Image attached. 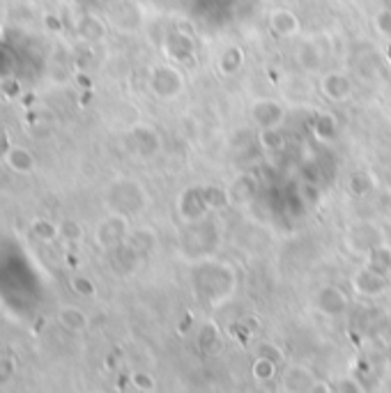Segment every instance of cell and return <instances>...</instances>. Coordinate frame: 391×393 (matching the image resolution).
<instances>
[{
	"mask_svg": "<svg viewBox=\"0 0 391 393\" xmlns=\"http://www.w3.org/2000/svg\"><path fill=\"white\" fill-rule=\"evenodd\" d=\"M193 285L202 301L216 306L232 294L237 285V276L225 262L207 260L193 271Z\"/></svg>",
	"mask_w": 391,
	"mask_h": 393,
	"instance_id": "6da1fadb",
	"label": "cell"
},
{
	"mask_svg": "<svg viewBox=\"0 0 391 393\" xmlns=\"http://www.w3.org/2000/svg\"><path fill=\"white\" fill-rule=\"evenodd\" d=\"M382 244H385V232L380 230V225H375L371 221L350 225L348 232H345V246L357 255L371 253L373 248H378Z\"/></svg>",
	"mask_w": 391,
	"mask_h": 393,
	"instance_id": "7a4b0ae2",
	"label": "cell"
},
{
	"mask_svg": "<svg viewBox=\"0 0 391 393\" xmlns=\"http://www.w3.org/2000/svg\"><path fill=\"white\" fill-rule=\"evenodd\" d=\"M150 90H152L154 97H159L163 102L175 99L184 90V74L168 65L154 67L150 72Z\"/></svg>",
	"mask_w": 391,
	"mask_h": 393,
	"instance_id": "3957f363",
	"label": "cell"
},
{
	"mask_svg": "<svg viewBox=\"0 0 391 393\" xmlns=\"http://www.w3.org/2000/svg\"><path fill=\"white\" fill-rule=\"evenodd\" d=\"M350 288L357 297L375 299V297H382L385 292H389L391 281H389V274H382V271H375L364 264V267L350 278Z\"/></svg>",
	"mask_w": 391,
	"mask_h": 393,
	"instance_id": "277c9868",
	"label": "cell"
},
{
	"mask_svg": "<svg viewBox=\"0 0 391 393\" xmlns=\"http://www.w3.org/2000/svg\"><path fill=\"white\" fill-rule=\"evenodd\" d=\"M177 211H179V216H182V221H184L186 225L198 223V221H205L207 214H209L212 209H209L207 200H205L202 186H191V189H186V191L179 195V200H177Z\"/></svg>",
	"mask_w": 391,
	"mask_h": 393,
	"instance_id": "5b68a950",
	"label": "cell"
},
{
	"mask_svg": "<svg viewBox=\"0 0 391 393\" xmlns=\"http://www.w3.org/2000/svg\"><path fill=\"white\" fill-rule=\"evenodd\" d=\"M313 306L320 315L327 317H338L348 311L350 306V297L345 294L338 285H322V288L315 292L313 297Z\"/></svg>",
	"mask_w": 391,
	"mask_h": 393,
	"instance_id": "8992f818",
	"label": "cell"
},
{
	"mask_svg": "<svg viewBox=\"0 0 391 393\" xmlns=\"http://www.w3.org/2000/svg\"><path fill=\"white\" fill-rule=\"evenodd\" d=\"M111 191H115L120 193V200L115 198V209H118V214H136V211H141L143 207H145V202H147V195L145 191L134 182V179H120V182L111 189Z\"/></svg>",
	"mask_w": 391,
	"mask_h": 393,
	"instance_id": "52a82bcc",
	"label": "cell"
},
{
	"mask_svg": "<svg viewBox=\"0 0 391 393\" xmlns=\"http://www.w3.org/2000/svg\"><path fill=\"white\" fill-rule=\"evenodd\" d=\"M129 237V223L125 214H111L97 228V241L102 248H115Z\"/></svg>",
	"mask_w": 391,
	"mask_h": 393,
	"instance_id": "ba28073f",
	"label": "cell"
},
{
	"mask_svg": "<svg viewBox=\"0 0 391 393\" xmlns=\"http://www.w3.org/2000/svg\"><path fill=\"white\" fill-rule=\"evenodd\" d=\"M251 118L258 125V129H269V127H281L285 118V109L276 99H258L251 106Z\"/></svg>",
	"mask_w": 391,
	"mask_h": 393,
	"instance_id": "9c48e42d",
	"label": "cell"
},
{
	"mask_svg": "<svg viewBox=\"0 0 391 393\" xmlns=\"http://www.w3.org/2000/svg\"><path fill=\"white\" fill-rule=\"evenodd\" d=\"M320 93L334 104L348 102L352 97V79L343 72H329L320 81Z\"/></svg>",
	"mask_w": 391,
	"mask_h": 393,
	"instance_id": "30bf717a",
	"label": "cell"
},
{
	"mask_svg": "<svg viewBox=\"0 0 391 393\" xmlns=\"http://www.w3.org/2000/svg\"><path fill=\"white\" fill-rule=\"evenodd\" d=\"M269 30L281 37V40H292L302 33V21L292 10H285V7H279L269 14Z\"/></svg>",
	"mask_w": 391,
	"mask_h": 393,
	"instance_id": "8fae6325",
	"label": "cell"
},
{
	"mask_svg": "<svg viewBox=\"0 0 391 393\" xmlns=\"http://www.w3.org/2000/svg\"><path fill=\"white\" fill-rule=\"evenodd\" d=\"M318 380L308 366H288L281 373V389L283 391H313Z\"/></svg>",
	"mask_w": 391,
	"mask_h": 393,
	"instance_id": "7c38bea8",
	"label": "cell"
},
{
	"mask_svg": "<svg viewBox=\"0 0 391 393\" xmlns=\"http://www.w3.org/2000/svg\"><path fill=\"white\" fill-rule=\"evenodd\" d=\"M322 47L315 40H304L295 51V63L302 72H315L322 65Z\"/></svg>",
	"mask_w": 391,
	"mask_h": 393,
	"instance_id": "4fadbf2b",
	"label": "cell"
},
{
	"mask_svg": "<svg viewBox=\"0 0 391 393\" xmlns=\"http://www.w3.org/2000/svg\"><path fill=\"white\" fill-rule=\"evenodd\" d=\"M3 161L7 163V168L19 173V175H28V173H33L35 163H37L35 154L24 145H10V150H7Z\"/></svg>",
	"mask_w": 391,
	"mask_h": 393,
	"instance_id": "5bb4252c",
	"label": "cell"
},
{
	"mask_svg": "<svg viewBox=\"0 0 391 393\" xmlns=\"http://www.w3.org/2000/svg\"><path fill=\"white\" fill-rule=\"evenodd\" d=\"M129 143L134 152H138L141 157H152L159 150V136L147 127H136L129 136Z\"/></svg>",
	"mask_w": 391,
	"mask_h": 393,
	"instance_id": "9a60e30c",
	"label": "cell"
},
{
	"mask_svg": "<svg viewBox=\"0 0 391 393\" xmlns=\"http://www.w3.org/2000/svg\"><path fill=\"white\" fill-rule=\"evenodd\" d=\"M111 21L120 30H134L141 24V14L136 10V5L129 3V0H122L115 7H111Z\"/></svg>",
	"mask_w": 391,
	"mask_h": 393,
	"instance_id": "2e32d148",
	"label": "cell"
},
{
	"mask_svg": "<svg viewBox=\"0 0 391 393\" xmlns=\"http://www.w3.org/2000/svg\"><path fill=\"white\" fill-rule=\"evenodd\" d=\"M166 56H170L173 60H186L193 53V42H191V35H184V33H170L166 37Z\"/></svg>",
	"mask_w": 391,
	"mask_h": 393,
	"instance_id": "e0dca14e",
	"label": "cell"
},
{
	"mask_svg": "<svg viewBox=\"0 0 391 393\" xmlns=\"http://www.w3.org/2000/svg\"><path fill=\"white\" fill-rule=\"evenodd\" d=\"M77 33L83 37L86 42H99V40H104V35H106V24H104L99 17L86 14V17L79 19Z\"/></svg>",
	"mask_w": 391,
	"mask_h": 393,
	"instance_id": "ac0fdd59",
	"label": "cell"
},
{
	"mask_svg": "<svg viewBox=\"0 0 391 393\" xmlns=\"http://www.w3.org/2000/svg\"><path fill=\"white\" fill-rule=\"evenodd\" d=\"M58 322L63 324L67 331H86L88 315L77 306H63L58 311Z\"/></svg>",
	"mask_w": 391,
	"mask_h": 393,
	"instance_id": "d6986e66",
	"label": "cell"
},
{
	"mask_svg": "<svg viewBox=\"0 0 391 393\" xmlns=\"http://www.w3.org/2000/svg\"><path fill=\"white\" fill-rule=\"evenodd\" d=\"M255 191H258L255 177L253 175H242L232 182L228 195H230V200H235V202H249V200H253Z\"/></svg>",
	"mask_w": 391,
	"mask_h": 393,
	"instance_id": "ffe728a7",
	"label": "cell"
},
{
	"mask_svg": "<svg viewBox=\"0 0 391 393\" xmlns=\"http://www.w3.org/2000/svg\"><path fill=\"white\" fill-rule=\"evenodd\" d=\"M371 191H373V175L359 170V173H352L348 177V193L352 198H366Z\"/></svg>",
	"mask_w": 391,
	"mask_h": 393,
	"instance_id": "44dd1931",
	"label": "cell"
},
{
	"mask_svg": "<svg viewBox=\"0 0 391 393\" xmlns=\"http://www.w3.org/2000/svg\"><path fill=\"white\" fill-rule=\"evenodd\" d=\"M221 345V331L216 329L214 322H205L198 331V347L202 352H216V347Z\"/></svg>",
	"mask_w": 391,
	"mask_h": 393,
	"instance_id": "7402d4cb",
	"label": "cell"
},
{
	"mask_svg": "<svg viewBox=\"0 0 391 393\" xmlns=\"http://www.w3.org/2000/svg\"><path fill=\"white\" fill-rule=\"evenodd\" d=\"M364 258H366V267H371L375 271H382V274H389V269H391V248L387 244L373 248V251L366 253Z\"/></svg>",
	"mask_w": 391,
	"mask_h": 393,
	"instance_id": "603a6c76",
	"label": "cell"
},
{
	"mask_svg": "<svg viewBox=\"0 0 391 393\" xmlns=\"http://www.w3.org/2000/svg\"><path fill=\"white\" fill-rule=\"evenodd\" d=\"M242 63H244V53H242V49L230 47V49H225V51L221 53V58H219V72L225 74V77H232V74L239 72Z\"/></svg>",
	"mask_w": 391,
	"mask_h": 393,
	"instance_id": "cb8c5ba5",
	"label": "cell"
},
{
	"mask_svg": "<svg viewBox=\"0 0 391 393\" xmlns=\"http://www.w3.org/2000/svg\"><path fill=\"white\" fill-rule=\"evenodd\" d=\"M251 373H253V380L255 382H260V384L272 382L274 377H276V361L274 359H267L265 354H260V357L253 361Z\"/></svg>",
	"mask_w": 391,
	"mask_h": 393,
	"instance_id": "d4e9b609",
	"label": "cell"
},
{
	"mask_svg": "<svg viewBox=\"0 0 391 393\" xmlns=\"http://www.w3.org/2000/svg\"><path fill=\"white\" fill-rule=\"evenodd\" d=\"M30 232L40 241H54L56 237H60L58 225L54 221H49V218H40V216L30 221Z\"/></svg>",
	"mask_w": 391,
	"mask_h": 393,
	"instance_id": "484cf974",
	"label": "cell"
},
{
	"mask_svg": "<svg viewBox=\"0 0 391 393\" xmlns=\"http://www.w3.org/2000/svg\"><path fill=\"white\" fill-rule=\"evenodd\" d=\"M258 141H260V147L267 150V152H279V150L285 145L281 127H269V129H260Z\"/></svg>",
	"mask_w": 391,
	"mask_h": 393,
	"instance_id": "4316f807",
	"label": "cell"
},
{
	"mask_svg": "<svg viewBox=\"0 0 391 393\" xmlns=\"http://www.w3.org/2000/svg\"><path fill=\"white\" fill-rule=\"evenodd\" d=\"M202 193H205V200H207V205H209V209H212V211L225 207V205H228V200H230L228 191H225V189L219 186V184H205V186H202Z\"/></svg>",
	"mask_w": 391,
	"mask_h": 393,
	"instance_id": "83f0119b",
	"label": "cell"
},
{
	"mask_svg": "<svg viewBox=\"0 0 391 393\" xmlns=\"http://www.w3.org/2000/svg\"><path fill=\"white\" fill-rule=\"evenodd\" d=\"M70 285H72V290L83 299H93L97 294V285L93 283V278H88L86 274H74Z\"/></svg>",
	"mask_w": 391,
	"mask_h": 393,
	"instance_id": "f1b7e54d",
	"label": "cell"
},
{
	"mask_svg": "<svg viewBox=\"0 0 391 393\" xmlns=\"http://www.w3.org/2000/svg\"><path fill=\"white\" fill-rule=\"evenodd\" d=\"M373 28L375 33L382 35L385 40H391V7H382V10L375 12Z\"/></svg>",
	"mask_w": 391,
	"mask_h": 393,
	"instance_id": "f546056e",
	"label": "cell"
},
{
	"mask_svg": "<svg viewBox=\"0 0 391 393\" xmlns=\"http://www.w3.org/2000/svg\"><path fill=\"white\" fill-rule=\"evenodd\" d=\"M58 230H60V237L67 239V241L83 239V225H81L79 221H74V218H65V221L58 225Z\"/></svg>",
	"mask_w": 391,
	"mask_h": 393,
	"instance_id": "4dcf8cb0",
	"label": "cell"
},
{
	"mask_svg": "<svg viewBox=\"0 0 391 393\" xmlns=\"http://www.w3.org/2000/svg\"><path fill=\"white\" fill-rule=\"evenodd\" d=\"M131 384L138 391H154V387H157L154 377L150 375V373H134L131 375Z\"/></svg>",
	"mask_w": 391,
	"mask_h": 393,
	"instance_id": "1f68e13d",
	"label": "cell"
},
{
	"mask_svg": "<svg viewBox=\"0 0 391 393\" xmlns=\"http://www.w3.org/2000/svg\"><path fill=\"white\" fill-rule=\"evenodd\" d=\"M14 377V361L12 359H0V387L10 384Z\"/></svg>",
	"mask_w": 391,
	"mask_h": 393,
	"instance_id": "d6a6232c",
	"label": "cell"
},
{
	"mask_svg": "<svg viewBox=\"0 0 391 393\" xmlns=\"http://www.w3.org/2000/svg\"><path fill=\"white\" fill-rule=\"evenodd\" d=\"M10 136H7V131H0V159H5L7 150H10Z\"/></svg>",
	"mask_w": 391,
	"mask_h": 393,
	"instance_id": "836d02e7",
	"label": "cell"
},
{
	"mask_svg": "<svg viewBox=\"0 0 391 393\" xmlns=\"http://www.w3.org/2000/svg\"><path fill=\"white\" fill-rule=\"evenodd\" d=\"M47 28L51 30H60V21L56 17H47Z\"/></svg>",
	"mask_w": 391,
	"mask_h": 393,
	"instance_id": "e575fe53",
	"label": "cell"
},
{
	"mask_svg": "<svg viewBox=\"0 0 391 393\" xmlns=\"http://www.w3.org/2000/svg\"><path fill=\"white\" fill-rule=\"evenodd\" d=\"M0 33H3V24H0Z\"/></svg>",
	"mask_w": 391,
	"mask_h": 393,
	"instance_id": "d590c367",
	"label": "cell"
}]
</instances>
